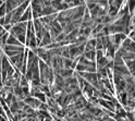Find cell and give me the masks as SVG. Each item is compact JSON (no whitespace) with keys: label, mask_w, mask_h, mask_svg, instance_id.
Instances as JSON below:
<instances>
[{"label":"cell","mask_w":135,"mask_h":121,"mask_svg":"<svg viewBox=\"0 0 135 121\" xmlns=\"http://www.w3.org/2000/svg\"><path fill=\"white\" fill-rule=\"evenodd\" d=\"M83 55L85 56L87 59L91 60V61H95L96 60V51L94 49H90V50H85L83 53Z\"/></svg>","instance_id":"cell-5"},{"label":"cell","mask_w":135,"mask_h":121,"mask_svg":"<svg viewBox=\"0 0 135 121\" xmlns=\"http://www.w3.org/2000/svg\"><path fill=\"white\" fill-rule=\"evenodd\" d=\"M2 30H3V26H2V25H0V33H1Z\"/></svg>","instance_id":"cell-8"},{"label":"cell","mask_w":135,"mask_h":121,"mask_svg":"<svg viewBox=\"0 0 135 121\" xmlns=\"http://www.w3.org/2000/svg\"><path fill=\"white\" fill-rule=\"evenodd\" d=\"M57 73H59L62 77L65 79V77H69V76L73 75L74 71H73V69H71V68H62L59 71H57Z\"/></svg>","instance_id":"cell-3"},{"label":"cell","mask_w":135,"mask_h":121,"mask_svg":"<svg viewBox=\"0 0 135 121\" xmlns=\"http://www.w3.org/2000/svg\"><path fill=\"white\" fill-rule=\"evenodd\" d=\"M7 44L8 45H16V46H22L23 45L22 43L13 35V34H9V37H8V39H7Z\"/></svg>","instance_id":"cell-4"},{"label":"cell","mask_w":135,"mask_h":121,"mask_svg":"<svg viewBox=\"0 0 135 121\" xmlns=\"http://www.w3.org/2000/svg\"><path fill=\"white\" fill-rule=\"evenodd\" d=\"M6 13H7V8H6V3L3 2L0 6V16H4Z\"/></svg>","instance_id":"cell-7"},{"label":"cell","mask_w":135,"mask_h":121,"mask_svg":"<svg viewBox=\"0 0 135 121\" xmlns=\"http://www.w3.org/2000/svg\"><path fill=\"white\" fill-rule=\"evenodd\" d=\"M3 51H4V54L8 57H11V56H14V55L24 53V51H25V47H24V45L16 46V45H8L7 44L4 46V48H3Z\"/></svg>","instance_id":"cell-1"},{"label":"cell","mask_w":135,"mask_h":121,"mask_svg":"<svg viewBox=\"0 0 135 121\" xmlns=\"http://www.w3.org/2000/svg\"><path fill=\"white\" fill-rule=\"evenodd\" d=\"M24 101H25V104H27V105H30L32 108H34V109H38L39 108V105H40V100L39 99H37L36 97H34V96H27V97H25L24 98Z\"/></svg>","instance_id":"cell-2"},{"label":"cell","mask_w":135,"mask_h":121,"mask_svg":"<svg viewBox=\"0 0 135 121\" xmlns=\"http://www.w3.org/2000/svg\"><path fill=\"white\" fill-rule=\"evenodd\" d=\"M72 62H73L72 58H65V57H63V68H71Z\"/></svg>","instance_id":"cell-6"}]
</instances>
